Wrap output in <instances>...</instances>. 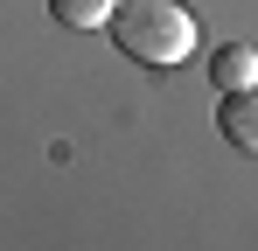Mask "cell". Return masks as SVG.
Segmentation results:
<instances>
[{
	"instance_id": "cell-1",
	"label": "cell",
	"mask_w": 258,
	"mask_h": 251,
	"mask_svg": "<svg viewBox=\"0 0 258 251\" xmlns=\"http://www.w3.org/2000/svg\"><path fill=\"white\" fill-rule=\"evenodd\" d=\"M112 42L147 70H174L196 56V14L181 0H119L112 7Z\"/></svg>"
},
{
	"instance_id": "cell-3",
	"label": "cell",
	"mask_w": 258,
	"mask_h": 251,
	"mask_svg": "<svg viewBox=\"0 0 258 251\" xmlns=\"http://www.w3.org/2000/svg\"><path fill=\"white\" fill-rule=\"evenodd\" d=\"M210 84H216V98H223V91H251L258 84V49L251 42H223L210 56Z\"/></svg>"
},
{
	"instance_id": "cell-2",
	"label": "cell",
	"mask_w": 258,
	"mask_h": 251,
	"mask_svg": "<svg viewBox=\"0 0 258 251\" xmlns=\"http://www.w3.org/2000/svg\"><path fill=\"white\" fill-rule=\"evenodd\" d=\"M216 126H223L230 147L258 154V84L251 91H223V98H216Z\"/></svg>"
},
{
	"instance_id": "cell-4",
	"label": "cell",
	"mask_w": 258,
	"mask_h": 251,
	"mask_svg": "<svg viewBox=\"0 0 258 251\" xmlns=\"http://www.w3.org/2000/svg\"><path fill=\"white\" fill-rule=\"evenodd\" d=\"M112 7L119 0H49V14L63 28H112Z\"/></svg>"
}]
</instances>
